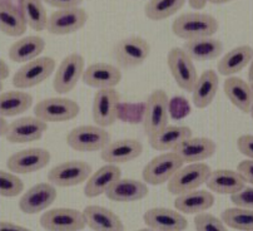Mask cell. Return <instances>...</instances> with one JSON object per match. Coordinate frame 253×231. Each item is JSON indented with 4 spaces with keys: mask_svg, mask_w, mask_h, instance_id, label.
<instances>
[{
    "mask_svg": "<svg viewBox=\"0 0 253 231\" xmlns=\"http://www.w3.org/2000/svg\"><path fill=\"white\" fill-rule=\"evenodd\" d=\"M218 29L219 23L214 16L200 11L180 14L172 23L173 34L184 41L213 37Z\"/></svg>",
    "mask_w": 253,
    "mask_h": 231,
    "instance_id": "obj_1",
    "label": "cell"
},
{
    "mask_svg": "<svg viewBox=\"0 0 253 231\" xmlns=\"http://www.w3.org/2000/svg\"><path fill=\"white\" fill-rule=\"evenodd\" d=\"M169 122V98L167 92L156 89L149 94L143 113V128L147 136L157 133Z\"/></svg>",
    "mask_w": 253,
    "mask_h": 231,
    "instance_id": "obj_2",
    "label": "cell"
},
{
    "mask_svg": "<svg viewBox=\"0 0 253 231\" xmlns=\"http://www.w3.org/2000/svg\"><path fill=\"white\" fill-rule=\"evenodd\" d=\"M151 56V44L139 35H130L117 42L113 47L116 62L123 68L142 65Z\"/></svg>",
    "mask_w": 253,
    "mask_h": 231,
    "instance_id": "obj_3",
    "label": "cell"
},
{
    "mask_svg": "<svg viewBox=\"0 0 253 231\" xmlns=\"http://www.w3.org/2000/svg\"><path fill=\"white\" fill-rule=\"evenodd\" d=\"M109 142L111 134L97 124H82L72 129L67 136L68 146L78 152L102 151Z\"/></svg>",
    "mask_w": 253,
    "mask_h": 231,
    "instance_id": "obj_4",
    "label": "cell"
},
{
    "mask_svg": "<svg viewBox=\"0 0 253 231\" xmlns=\"http://www.w3.org/2000/svg\"><path fill=\"white\" fill-rule=\"evenodd\" d=\"M211 167L203 162L187 164L177 171L174 176L167 182V188L170 194L179 196L191 191L198 190V187L205 185L211 173Z\"/></svg>",
    "mask_w": 253,
    "mask_h": 231,
    "instance_id": "obj_5",
    "label": "cell"
},
{
    "mask_svg": "<svg viewBox=\"0 0 253 231\" xmlns=\"http://www.w3.org/2000/svg\"><path fill=\"white\" fill-rule=\"evenodd\" d=\"M57 68L51 57H39L37 59L24 63L13 77V84L19 89L34 88L50 77Z\"/></svg>",
    "mask_w": 253,
    "mask_h": 231,
    "instance_id": "obj_6",
    "label": "cell"
},
{
    "mask_svg": "<svg viewBox=\"0 0 253 231\" xmlns=\"http://www.w3.org/2000/svg\"><path fill=\"white\" fill-rule=\"evenodd\" d=\"M81 107L73 100L64 97H50L41 101L34 106V116L42 121L68 122L77 118Z\"/></svg>",
    "mask_w": 253,
    "mask_h": 231,
    "instance_id": "obj_7",
    "label": "cell"
},
{
    "mask_svg": "<svg viewBox=\"0 0 253 231\" xmlns=\"http://www.w3.org/2000/svg\"><path fill=\"white\" fill-rule=\"evenodd\" d=\"M85 60L79 53H70L58 65L53 78V89L58 94H67L73 91L83 77Z\"/></svg>",
    "mask_w": 253,
    "mask_h": 231,
    "instance_id": "obj_8",
    "label": "cell"
},
{
    "mask_svg": "<svg viewBox=\"0 0 253 231\" xmlns=\"http://www.w3.org/2000/svg\"><path fill=\"white\" fill-rule=\"evenodd\" d=\"M182 166H184L183 160L175 152L170 151L162 153L151 160L143 169V180L147 185H163L167 183Z\"/></svg>",
    "mask_w": 253,
    "mask_h": 231,
    "instance_id": "obj_9",
    "label": "cell"
},
{
    "mask_svg": "<svg viewBox=\"0 0 253 231\" xmlns=\"http://www.w3.org/2000/svg\"><path fill=\"white\" fill-rule=\"evenodd\" d=\"M167 64L177 86L183 91L192 93L198 79V74L193 60L182 49V47H174L168 52Z\"/></svg>",
    "mask_w": 253,
    "mask_h": 231,
    "instance_id": "obj_10",
    "label": "cell"
},
{
    "mask_svg": "<svg viewBox=\"0 0 253 231\" xmlns=\"http://www.w3.org/2000/svg\"><path fill=\"white\" fill-rule=\"evenodd\" d=\"M39 223L46 231H82L86 226L83 211L69 207L46 210Z\"/></svg>",
    "mask_w": 253,
    "mask_h": 231,
    "instance_id": "obj_11",
    "label": "cell"
},
{
    "mask_svg": "<svg viewBox=\"0 0 253 231\" xmlns=\"http://www.w3.org/2000/svg\"><path fill=\"white\" fill-rule=\"evenodd\" d=\"M92 175V166L85 161H68L54 166L48 172V181L55 187H74Z\"/></svg>",
    "mask_w": 253,
    "mask_h": 231,
    "instance_id": "obj_12",
    "label": "cell"
},
{
    "mask_svg": "<svg viewBox=\"0 0 253 231\" xmlns=\"http://www.w3.org/2000/svg\"><path fill=\"white\" fill-rule=\"evenodd\" d=\"M88 22V13L83 8L57 9L48 16L46 30L53 35H68L78 32Z\"/></svg>",
    "mask_w": 253,
    "mask_h": 231,
    "instance_id": "obj_13",
    "label": "cell"
},
{
    "mask_svg": "<svg viewBox=\"0 0 253 231\" xmlns=\"http://www.w3.org/2000/svg\"><path fill=\"white\" fill-rule=\"evenodd\" d=\"M50 159V152L45 148H25L13 153L6 161V167L15 175L33 173L48 166Z\"/></svg>",
    "mask_w": 253,
    "mask_h": 231,
    "instance_id": "obj_14",
    "label": "cell"
},
{
    "mask_svg": "<svg viewBox=\"0 0 253 231\" xmlns=\"http://www.w3.org/2000/svg\"><path fill=\"white\" fill-rule=\"evenodd\" d=\"M121 96L116 88L98 89L93 98V119L99 127H109L118 119Z\"/></svg>",
    "mask_w": 253,
    "mask_h": 231,
    "instance_id": "obj_15",
    "label": "cell"
},
{
    "mask_svg": "<svg viewBox=\"0 0 253 231\" xmlns=\"http://www.w3.org/2000/svg\"><path fill=\"white\" fill-rule=\"evenodd\" d=\"M48 129V123L37 117H20L8 124L4 137L10 143H30L39 141Z\"/></svg>",
    "mask_w": 253,
    "mask_h": 231,
    "instance_id": "obj_16",
    "label": "cell"
},
{
    "mask_svg": "<svg viewBox=\"0 0 253 231\" xmlns=\"http://www.w3.org/2000/svg\"><path fill=\"white\" fill-rule=\"evenodd\" d=\"M58 192L55 186L49 182H41L32 186L20 197L19 209L22 213L34 215L44 211L57 200Z\"/></svg>",
    "mask_w": 253,
    "mask_h": 231,
    "instance_id": "obj_17",
    "label": "cell"
},
{
    "mask_svg": "<svg viewBox=\"0 0 253 231\" xmlns=\"http://www.w3.org/2000/svg\"><path fill=\"white\" fill-rule=\"evenodd\" d=\"M143 221L154 231H184L188 226V221L179 211L167 207L147 210Z\"/></svg>",
    "mask_w": 253,
    "mask_h": 231,
    "instance_id": "obj_18",
    "label": "cell"
},
{
    "mask_svg": "<svg viewBox=\"0 0 253 231\" xmlns=\"http://www.w3.org/2000/svg\"><path fill=\"white\" fill-rule=\"evenodd\" d=\"M82 79L84 84L95 89L114 88L122 81V72L109 63H93L85 68Z\"/></svg>",
    "mask_w": 253,
    "mask_h": 231,
    "instance_id": "obj_19",
    "label": "cell"
},
{
    "mask_svg": "<svg viewBox=\"0 0 253 231\" xmlns=\"http://www.w3.org/2000/svg\"><path fill=\"white\" fill-rule=\"evenodd\" d=\"M217 143L208 137H189L173 150L184 164H196L214 156Z\"/></svg>",
    "mask_w": 253,
    "mask_h": 231,
    "instance_id": "obj_20",
    "label": "cell"
},
{
    "mask_svg": "<svg viewBox=\"0 0 253 231\" xmlns=\"http://www.w3.org/2000/svg\"><path fill=\"white\" fill-rule=\"evenodd\" d=\"M142 153V142L133 138H124L108 143L100 152V157L107 164L119 165L137 160Z\"/></svg>",
    "mask_w": 253,
    "mask_h": 231,
    "instance_id": "obj_21",
    "label": "cell"
},
{
    "mask_svg": "<svg viewBox=\"0 0 253 231\" xmlns=\"http://www.w3.org/2000/svg\"><path fill=\"white\" fill-rule=\"evenodd\" d=\"M149 188L146 182L133 178H119L105 192V196L116 202H134L148 196Z\"/></svg>",
    "mask_w": 253,
    "mask_h": 231,
    "instance_id": "obj_22",
    "label": "cell"
},
{
    "mask_svg": "<svg viewBox=\"0 0 253 231\" xmlns=\"http://www.w3.org/2000/svg\"><path fill=\"white\" fill-rule=\"evenodd\" d=\"M85 224L93 231H124L123 221L117 214L99 205H89L83 210Z\"/></svg>",
    "mask_w": 253,
    "mask_h": 231,
    "instance_id": "obj_23",
    "label": "cell"
},
{
    "mask_svg": "<svg viewBox=\"0 0 253 231\" xmlns=\"http://www.w3.org/2000/svg\"><path fill=\"white\" fill-rule=\"evenodd\" d=\"M193 132L188 126H174L168 124L165 128H162L157 133L149 136V145L153 150L161 152L173 151L178 145L192 137Z\"/></svg>",
    "mask_w": 253,
    "mask_h": 231,
    "instance_id": "obj_24",
    "label": "cell"
},
{
    "mask_svg": "<svg viewBox=\"0 0 253 231\" xmlns=\"http://www.w3.org/2000/svg\"><path fill=\"white\" fill-rule=\"evenodd\" d=\"M45 41L39 35H25L14 42L9 48V58L15 63H24L34 60L45 51Z\"/></svg>",
    "mask_w": 253,
    "mask_h": 231,
    "instance_id": "obj_25",
    "label": "cell"
},
{
    "mask_svg": "<svg viewBox=\"0 0 253 231\" xmlns=\"http://www.w3.org/2000/svg\"><path fill=\"white\" fill-rule=\"evenodd\" d=\"M121 177V169L117 165L107 164L105 166L97 170L94 173H92L90 177L86 180L85 186H84V195L90 199L105 195L108 188Z\"/></svg>",
    "mask_w": 253,
    "mask_h": 231,
    "instance_id": "obj_26",
    "label": "cell"
},
{
    "mask_svg": "<svg viewBox=\"0 0 253 231\" xmlns=\"http://www.w3.org/2000/svg\"><path fill=\"white\" fill-rule=\"evenodd\" d=\"M206 185L208 190L215 194L233 195L242 190L246 186V182L237 171L221 169L211 171Z\"/></svg>",
    "mask_w": 253,
    "mask_h": 231,
    "instance_id": "obj_27",
    "label": "cell"
},
{
    "mask_svg": "<svg viewBox=\"0 0 253 231\" xmlns=\"http://www.w3.org/2000/svg\"><path fill=\"white\" fill-rule=\"evenodd\" d=\"M219 77L217 72L213 69H207L198 75L193 91H192V98L197 108L205 110L208 106L212 105L214 101L217 92H218Z\"/></svg>",
    "mask_w": 253,
    "mask_h": 231,
    "instance_id": "obj_28",
    "label": "cell"
},
{
    "mask_svg": "<svg viewBox=\"0 0 253 231\" xmlns=\"http://www.w3.org/2000/svg\"><path fill=\"white\" fill-rule=\"evenodd\" d=\"M226 97L234 107L243 113H250L253 106V91L248 82L240 77H227L223 84Z\"/></svg>",
    "mask_w": 253,
    "mask_h": 231,
    "instance_id": "obj_29",
    "label": "cell"
},
{
    "mask_svg": "<svg viewBox=\"0 0 253 231\" xmlns=\"http://www.w3.org/2000/svg\"><path fill=\"white\" fill-rule=\"evenodd\" d=\"M253 59V48L247 44L238 46L227 52L217 64V70L224 77H233L245 69Z\"/></svg>",
    "mask_w": 253,
    "mask_h": 231,
    "instance_id": "obj_30",
    "label": "cell"
},
{
    "mask_svg": "<svg viewBox=\"0 0 253 231\" xmlns=\"http://www.w3.org/2000/svg\"><path fill=\"white\" fill-rule=\"evenodd\" d=\"M184 52L191 57V59L197 62L214 60L223 53V43L213 37L200 38L193 41H186L182 47Z\"/></svg>",
    "mask_w": 253,
    "mask_h": 231,
    "instance_id": "obj_31",
    "label": "cell"
},
{
    "mask_svg": "<svg viewBox=\"0 0 253 231\" xmlns=\"http://www.w3.org/2000/svg\"><path fill=\"white\" fill-rule=\"evenodd\" d=\"M214 205V196L207 190H194L175 197L174 206L177 211L186 215L206 213Z\"/></svg>",
    "mask_w": 253,
    "mask_h": 231,
    "instance_id": "obj_32",
    "label": "cell"
},
{
    "mask_svg": "<svg viewBox=\"0 0 253 231\" xmlns=\"http://www.w3.org/2000/svg\"><path fill=\"white\" fill-rule=\"evenodd\" d=\"M27 28L19 6L14 5L9 0H0V32L8 37H22Z\"/></svg>",
    "mask_w": 253,
    "mask_h": 231,
    "instance_id": "obj_33",
    "label": "cell"
},
{
    "mask_svg": "<svg viewBox=\"0 0 253 231\" xmlns=\"http://www.w3.org/2000/svg\"><path fill=\"white\" fill-rule=\"evenodd\" d=\"M33 96L23 91L0 92V117H15L32 108Z\"/></svg>",
    "mask_w": 253,
    "mask_h": 231,
    "instance_id": "obj_34",
    "label": "cell"
},
{
    "mask_svg": "<svg viewBox=\"0 0 253 231\" xmlns=\"http://www.w3.org/2000/svg\"><path fill=\"white\" fill-rule=\"evenodd\" d=\"M19 9L29 28L35 32L46 30L48 16L43 0H19Z\"/></svg>",
    "mask_w": 253,
    "mask_h": 231,
    "instance_id": "obj_35",
    "label": "cell"
},
{
    "mask_svg": "<svg viewBox=\"0 0 253 231\" xmlns=\"http://www.w3.org/2000/svg\"><path fill=\"white\" fill-rule=\"evenodd\" d=\"M186 3L187 0H149L144 14L149 20L161 22L177 14Z\"/></svg>",
    "mask_w": 253,
    "mask_h": 231,
    "instance_id": "obj_36",
    "label": "cell"
},
{
    "mask_svg": "<svg viewBox=\"0 0 253 231\" xmlns=\"http://www.w3.org/2000/svg\"><path fill=\"white\" fill-rule=\"evenodd\" d=\"M221 220L228 228L240 231H253V210L229 207L221 214Z\"/></svg>",
    "mask_w": 253,
    "mask_h": 231,
    "instance_id": "obj_37",
    "label": "cell"
},
{
    "mask_svg": "<svg viewBox=\"0 0 253 231\" xmlns=\"http://www.w3.org/2000/svg\"><path fill=\"white\" fill-rule=\"evenodd\" d=\"M24 190V182L19 176L13 172H6L0 170V197H13L19 196Z\"/></svg>",
    "mask_w": 253,
    "mask_h": 231,
    "instance_id": "obj_38",
    "label": "cell"
},
{
    "mask_svg": "<svg viewBox=\"0 0 253 231\" xmlns=\"http://www.w3.org/2000/svg\"><path fill=\"white\" fill-rule=\"evenodd\" d=\"M194 226L197 231H228L223 221L208 213L197 214Z\"/></svg>",
    "mask_w": 253,
    "mask_h": 231,
    "instance_id": "obj_39",
    "label": "cell"
},
{
    "mask_svg": "<svg viewBox=\"0 0 253 231\" xmlns=\"http://www.w3.org/2000/svg\"><path fill=\"white\" fill-rule=\"evenodd\" d=\"M231 201L236 206L253 210V187H243L242 190L231 195Z\"/></svg>",
    "mask_w": 253,
    "mask_h": 231,
    "instance_id": "obj_40",
    "label": "cell"
},
{
    "mask_svg": "<svg viewBox=\"0 0 253 231\" xmlns=\"http://www.w3.org/2000/svg\"><path fill=\"white\" fill-rule=\"evenodd\" d=\"M237 148L243 156L253 160V134H242L237 140Z\"/></svg>",
    "mask_w": 253,
    "mask_h": 231,
    "instance_id": "obj_41",
    "label": "cell"
},
{
    "mask_svg": "<svg viewBox=\"0 0 253 231\" xmlns=\"http://www.w3.org/2000/svg\"><path fill=\"white\" fill-rule=\"evenodd\" d=\"M237 172L242 176L245 182L253 185V160H243L238 164Z\"/></svg>",
    "mask_w": 253,
    "mask_h": 231,
    "instance_id": "obj_42",
    "label": "cell"
},
{
    "mask_svg": "<svg viewBox=\"0 0 253 231\" xmlns=\"http://www.w3.org/2000/svg\"><path fill=\"white\" fill-rule=\"evenodd\" d=\"M84 0H43V3L48 4L51 8L57 9H69L78 8L83 4Z\"/></svg>",
    "mask_w": 253,
    "mask_h": 231,
    "instance_id": "obj_43",
    "label": "cell"
},
{
    "mask_svg": "<svg viewBox=\"0 0 253 231\" xmlns=\"http://www.w3.org/2000/svg\"><path fill=\"white\" fill-rule=\"evenodd\" d=\"M0 231H32L30 229L24 228L18 224L9 223V221H0Z\"/></svg>",
    "mask_w": 253,
    "mask_h": 231,
    "instance_id": "obj_44",
    "label": "cell"
},
{
    "mask_svg": "<svg viewBox=\"0 0 253 231\" xmlns=\"http://www.w3.org/2000/svg\"><path fill=\"white\" fill-rule=\"evenodd\" d=\"M187 3L189 4V6L196 10H202L206 8L207 3H210V0H187Z\"/></svg>",
    "mask_w": 253,
    "mask_h": 231,
    "instance_id": "obj_45",
    "label": "cell"
},
{
    "mask_svg": "<svg viewBox=\"0 0 253 231\" xmlns=\"http://www.w3.org/2000/svg\"><path fill=\"white\" fill-rule=\"evenodd\" d=\"M9 73H10V69H9L8 64L0 58V81L3 82L4 79L8 78Z\"/></svg>",
    "mask_w": 253,
    "mask_h": 231,
    "instance_id": "obj_46",
    "label": "cell"
},
{
    "mask_svg": "<svg viewBox=\"0 0 253 231\" xmlns=\"http://www.w3.org/2000/svg\"><path fill=\"white\" fill-rule=\"evenodd\" d=\"M8 124L6 123V119L3 118V117H0V137H4V134H5L6 128H8Z\"/></svg>",
    "mask_w": 253,
    "mask_h": 231,
    "instance_id": "obj_47",
    "label": "cell"
},
{
    "mask_svg": "<svg viewBox=\"0 0 253 231\" xmlns=\"http://www.w3.org/2000/svg\"><path fill=\"white\" fill-rule=\"evenodd\" d=\"M248 84L251 86L253 91V59L252 62L250 63V70H248Z\"/></svg>",
    "mask_w": 253,
    "mask_h": 231,
    "instance_id": "obj_48",
    "label": "cell"
},
{
    "mask_svg": "<svg viewBox=\"0 0 253 231\" xmlns=\"http://www.w3.org/2000/svg\"><path fill=\"white\" fill-rule=\"evenodd\" d=\"M229 1H233V0H210V3L215 4V5H222V4H227Z\"/></svg>",
    "mask_w": 253,
    "mask_h": 231,
    "instance_id": "obj_49",
    "label": "cell"
},
{
    "mask_svg": "<svg viewBox=\"0 0 253 231\" xmlns=\"http://www.w3.org/2000/svg\"><path fill=\"white\" fill-rule=\"evenodd\" d=\"M138 231H154V230H152V229H149V228H146V229H142V230H138Z\"/></svg>",
    "mask_w": 253,
    "mask_h": 231,
    "instance_id": "obj_50",
    "label": "cell"
},
{
    "mask_svg": "<svg viewBox=\"0 0 253 231\" xmlns=\"http://www.w3.org/2000/svg\"><path fill=\"white\" fill-rule=\"evenodd\" d=\"M3 91V82L0 81V92Z\"/></svg>",
    "mask_w": 253,
    "mask_h": 231,
    "instance_id": "obj_51",
    "label": "cell"
},
{
    "mask_svg": "<svg viewBox=\"0 0 253 231\" xmlns=\"http://www.w3.org/2000/svg\"><path fill=\"white\" fill-rule=\"evenodd\" d=\"M251 116H252V118H253V106H252V108H251Z\"/></svg>",
    "mask_w": 253,
    "mask_h": 231,
    "instance_id": "obj_52",
    "label": "cell"
}]
</instances>
